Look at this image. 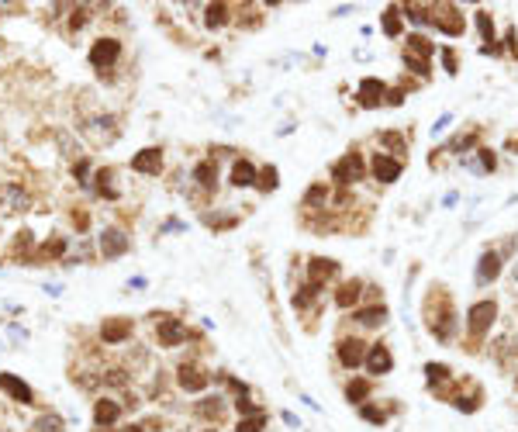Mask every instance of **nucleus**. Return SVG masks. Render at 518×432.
<instances>
[{
    "instance_id": "obj_28",
    "label": "nucleus",
    "mask_w": 518,
    "mask_h": 432,
    "mask_svg": "<svg viewBox=\"0 0 518 432\" xmlns=\"http://www.w3.org/2000/svg\"><path fill=\"white\" fill-rule=\"evenodd\" d=\"M380 25H384V35L397 39V35H401V14H397V8H387L384 18H380Z\"/></svg>"
},
{
    "instance_id": "obj_35",
    "label": "nucleus",
    "mask_w": 518,
    "mask_h": 432,
    "mask_svg": "<svg viewBox=\"0 0 518 432\" xmlns=\"http://www.w3.org/2000/svg\"><path fill=\"white\" fill-rule=\"evenodd\" d=\"M473 145H477V132H470V135H459V138H453L446 152H466V149H473Z\"/></svg>"
},
{
    "instance_id": "obj_3",
    "label": "nucleus",
    "mask_w": 518,
    "mask_h": 432,
    "mask_svg": "<svg viewBox=\"0 0 518 432\" xmlns=\"http://www.w3.org/2000/svg\"><path fill=\"white\" fill-rule=\"evenodd\" d=\"M97 249H101L104 260H118V256H125V253L132 249V239H128L121 229H104L101 239H97Z\"/></svg>"
},
{
    "instance_id": "obj_36",
    "label": "nucleus",
    "mask_w": 518,
    "mask_h": 432,
    "mask_svg": "<svg viewBox=\"0 0 518 432\" xmlns=\"http://www.w3.org/2000/svg\"><path fill=\"white\" fill-rule=\"evenodd\" d=\"M360 415H363L366 422H373V425H384V422H387L384 408H377V404H360Z\"/></svg>"
},
{
    "instance_id": "obj_27",
    "label": "nucleus",
    "mask_w": 518,
    "mask_h": 432,
    "mask_svg": "<svg viewBox=\"0 0 518 432\" xmlns=\"http://www.w3.org/2000/svg\"><path fill=\"white\" fill-rule=\"evenodd\" d=\"M225 21H228V4H211L207 14H204V25L207 28H221Z\"/></svg>"
},
{
    "instance_id": "obj_19",
    "label": "nucleus",
    "mask_w": 518,
    "mask_h": 432,
    "mask_svg": "<svg viewBox=\"0 0 518 432\" xmlns=\"http://www.w3.org/2000/svg\"><path fill=\"white\" fill-rule=\"evenodd\" d=\"M497 274H501V256H497V253H484L480 263H477V280L487 284V280H494Z\"/></svg>"
},
{
    "instance_id": "obj_38",
    "label": "nucleus",
    "mask_w": 518,
    "mask_h": 432,
    "mask_svg": "<svg viewBox=\"0 0 518 432\" xmlns=\"http://www.w3.org/2000/svg\"><path fill=\"white\" fill-rule=\"evenodd\" d=\"M87 11H90V8H76V11H73V18H70L73 32H80V28H83V25L90 21V14H87Z\"/></svg>"
},
{
    "instance_id": "obj_13",
    "label": "nucleus",
    "mask_w": 518,
    "mask_h": 432,
    "mask_svg": "<svg viewBox=\"0 0 518 432\" xmlns=\"http://www.w3.org/2000/svg\"><path fill=\"white\" fill-rule=\"evenodd\" d=\"M0 391L11 394V398H14V401H21V404H32V401H35L32 387H28L21 377H14V373H0Z\"/></svg>"
},
{
    "instance_id": "obj_14",
    "label": "nucleus",
    "mask_w": 518,
    "mask_h": 432,
    "mask_svg": "<svg viewBox=\"0 0 518 432\" xmlns=\"http://www.w3.org/2000/svg\"><path fill=\"white\" fill-rule=\"evenodd\" d=\"M384 97H387V87H384L377 76H366V80L360 83V104H363V107H380Z\"/></svg>"
},
{
    "instance_id": "obj_12",
    "label": "nucleus",
    "mask_w": 518,
    "mask_h": 432,
    "mask_svg": "<svg viewBox=\"0 0 518 432\" xmlns=\"http://www.w3.org/2000/svg\"><path fill=\"white\" fill-rule=\"evenodd\" d=\"M132 169L145 173V176H159V169H163V149H142L132 159Z\"/></svg>"
},
{
    "instance_id": "obj_30",
    "label": "nucleus",
    "mask_w": 518,
    "mask_h": 432,
    "mask_svg": "<svg viewBox=\"0 0 518 432\" xmlns=\"http://www.w3.org/2000/svg\"><path fill=\"white\" fill-rule=\"evenodd\" d=\"M256 183H259V190H277V166H263L259 169V176H256Z\"/></svg>"
},
{
    "instance_id": "obj_2",
    "label": "nucleus",
    "mask_w": 518,
    "mask_h": 432,
    "mask_svg": "<svg viewBox=\"0 0 518 432\" xmlns=\"http://www.w3.org/2000/svg\"><path fill=\"white\" fill-rule=\"evenodd\" d=\"M87 59H90L94 70L104 73V70H111V66L121 59V42H118V39H97V42L90 45V56H87Z\"/></svg>"
},
{
    "instance_id": "obj_11",
    "label": "nucleus",
    "mask_w": 518,
    "mask_h": 432,
    "mask_svg": "<svg viewBox=\"0 0 518 432\" xmlns=\"http://www.w3.org/2000/svg\"><path fill=\"white\" fill-rule=\"evenodd\" d=\"M0 204H4L8 211H28V207H32V197H28L25 187L4 183V187H0Z\"/></svg>"
},
{
    "instance_id": "obj_32",
    "label": "nucleus",
    "mask_w": 518,
    "mask_h": 432,
    "mask_svg": "<svg viewBox=\"0 0 518 432\" xmlns=\"http://www.w3.org/2000/svg\"><path fill=\"white\" fill-rule=\"evenodd\" d=\"M425 377H428V384H446L449 380V367L446 363H425Z\"/></svg>"
},
{
    "instance_id": "obj_41",
    "label": "nucleus",
    "mask_w": 518,
    "mask_h": 432,
    "mask_svg": "<svg viewBox=\"0 0 518 432\" xmlns=\"http://www.w3.org/2000/svg\"><path fill=\"white\" fill-rule=\"evenodd\" d=\"M104 380H107V384H125V370H118V367H111V370L104 373Z\"/></svg>"
},
{
    "instance_id": "obj_45",
    "label": "nucleus",
    "mask_w": 518,
    "mask_h": 432,
    "mask_svg": "<svg viewBox=\"0 0 518 432\" xmlns=\"http://www.w3.org/2000/svg\"><path fill=\"white\" fill-rule=\"evenodd\" d=\"M121 432H145L142 425H128V429H121Z\"/></svg>"
},
{
    "instance_id": "obj_6",
    "label": "nucleus",
    "mask_w": 518,
    "mask_h": 432,
    "mask_svg": "<svg viewBox=\"0 0 518 432\" xmlns=\"http://www.w3.org/2000/svg\"><path fill=\"white\" fill-rule=\"evenodd\" d=\"M156 336H159V346H180L183 339H187V325L180 322V318H169V315H163L159 318V325H156Z\"/></svg>"
},
{
    "instance_id": "obj_31",
    "label": "nucleus",
    "mask_w": 518,
    "mask_h": 432,
    "mask_svg": "<svg viewBox=\"0 0 518 432\" xmlns=\"http://www.w3.org/2000/svg\"><path fill=\"white\" fill-rule=\"evenodd\" d=\"M477 28H480V39H484L487 45H494V21H490L487 11H477Z\"/></svg>"
},
{
    "instance_id": "obj_18",
    "label": "nucleus",
    "mask_w": 518,
    "mask_h": 432,
    "mask_svg": "<svg viewBox=\"0 0 518 432\" xmlns=\"http://www.w3.org/2000/svg\"><path fill=\"white\" fill-rule=\"evenodd\" d=\"M391 367H394V356H391V349H387V346H380V342H377V346H370V349H366V370H370V373H387Z\"/></svg>"
},
{
    "instance_id": "obj_33",
    "label": "nucleus",
    "mask_w": 518,
    "mask_h": 432,
    "mask_svg": "<svg viewBox=\"0 0 518 432\" xmlns=\"http://www.w3.org/2000/svg\"><path fill=\"white\" fill-rule=\"evenodd\" d=\"M428 11H432V8H422V4H404V14H408L415 25H432Z\"/></svg>"
},
{
    "instance_id": "obj_24",
    "label": "nucleus",
    "mask_w": 518,
    "mask_h": 432,
    "mask_svg": "<svg viewBox=\"0 0 518 432\" xmlns=\"http://www.w3.org/2000/svg\"><path fill=\"white\" fill-rule=\"evenodd\" d=\"M32 432H66V422H63L56 411H45V415H39V418H35Z\"/></svg>"
},
{
    "instance_id": "obj_21",
    "label": "nucleus",
    "mask_w": 518,
    "mask_h": 432,
    "mask_svg": "<svg viewBox=\"0 0 518 432\" xmlns=\"http://www.w3.org/2000/svg\"><path fill=\"white\" fill-rule=\"evenodd\" d=\"M360 294H363V284H360V280H346V284L335 291V305H339V308H353V305L360 301Z\"/></svg>"
},
{
    "instance_id": "obj_25",
    "label": "nucleus",
    "mask_w": 518,
    "mask_h": 432,
    "mask_svg": "<svg viewBox=\"0 0 518 432\" xmlns=\"http://www.w3.org/2000/svg\"><path fill=\"white\" fill-rule=\"evenodd\" d=\"M267 429V411H256V415H242L235 432H263Z\"/></svg>"
},
{
    "instance_id": "obj_1",
    "label": "nucleus",
    "mask_w": 518,
    "mask_h": 432,
    "mask_svg": "<svg viewBox=\"0 0 518 432\" xmlns=\"http://www.w3.org/2000/svg\"><path fill=\"white\" fill-rule=\"evenodd\" d=\"M494 318H497V305H494V301H477V305H470V311H466V332H470L473 339H484V336L490 332Z\"/></svg>"
},
{
    "instance_id": "obj_46",
    "label": "nucleus",
    "mask_w": 518,
    "mask_h": 432,
    "mask_svg": "<svg viewBox=\"0 0 518 432\" xmlns=\"http://www.w3.org/2000/svg\"><path fill=\"white\" fill-rule=\"evenodd\" d=\"M204 432H214V429H204Z\"/></svg>"
},
{
    "instance_id": "obj_44",
    "label": "nucleus",
    "mask_w": 518,
    "mask_h": 432,
    "mask_svg": "<svg viewBox=\"0 0 518 432\" xmlns=\"http://www.w3.org/2000/svg\"><path fill=\"white\" fill-rule=\"evenodd\" d=\"M284 422H287V425H298V429H301V422H298V415H291V411H284Z\"/></svg>"
},
{
    "instance_id": "obj_29",
    "label": "nucleus",
    "mask_w": 518,
    "mask_h": 432,
    "mask_svg": "<svg viewBox=\"0 0 518 432\" xmlns=\"http://www.w3.org/2000/svg\"><path fill=\"white\" fill-rule=\"evenodd\" d=\"M197 411H200L204 418H214V422H218V418L225 415V401H221V398H204V401L197 404Z\"/></svg>"
},
{
    "instance_id": "obj_39",
    "label": "nucleus",
    "mask_w": 518,
    "mask_h": 432,
    "mask_svg": "<svg viewBox=\"0 0 518 432\" xmlns=\"http://www.w3.org/2000/svg\"><path fill=\"white\" fill-rule=\"evenodd\" d=\"M63 249H66V243H63V239H52V243L42 246V256H59Z\"/></svg>"
},
{
    "instance_id": "obj_43",
    "label": "nucleus",
    "mask_w": 518,
    "mask_h": 432,
    "mask_svg": "<svg viewBox=\"0 0 518 432\" xmlns=\"http://www.w3.org/2000/svg\"><path fill=\"white\" fill-rule=\"evenodd\" d=\"M401 101H404L401 90H387V104H401Z\"/></svg>"
},
{
    "instance_id": "obj_16",
    "label": "nucleus",
    "mask_w": 518,
    "mask_h": 432,
    "mask_svg": "<svg viewBox=\"0 0 518 432\" xmlns=\"http://www.w3.org/2000/svg\"><path fill=\"white\" fill-rule=\"evenodd\" d=\"M118 418H121V404H118L114 398H101V401L94 404V422H97L101 429H111Z\"/></svg>"
},
{
    "instance_id": "obj_42",
    "label": "nucleus",
    "mask_w": 518,
    "mask_h": 432,
    "mask_svg": "<svg viewBox=\"0 0 518 432\" xmlns=\"http://www.w3.org/2000/svg\"><path fill=\"white\" fill-rule=\"evenodd\" d=\"M449 121H453V118H449V114H442V118H439V121L432 125V135H442V132L449 128Z\"/></svg>"
},
{
    "instance_id": "obj_5",
    "label": "nucleus",
    "mask_w": 518,
    "mask_h": 432,
    "mask_svg": "<svg viewBox=\"0 0 518 432\" xmlns=\"http://www.w3.org/2000/svg\"><path fill=\"white\" fill-rule=\"evenodd\" d=\"M335 349H339V360H342V367H346V370H356L360 363H366V342H363V339H356V336L339 339V342H335Z\"/></svg>"
},
{
    "instance_id": "obj_4",
    "label": "nucleus",
    "mask_w": 518,
    "mask_h": 432,
    "mask_svg": "<svg viewBox=\"0 0 518 432\" xmlns=\"http://www.w3.org/2000/svg\"><path fill=\"white\" fill-rule=\"evenodd\" d=\"M363 159H360V152H346L335 166H332V180H339L342 187H349V183H356V180H363Z\"/></svg>"
},
{
    "instance_id": "obj_26",
    "label": "nucleus",
    "mask_w": 518,
    "mask_h": 432,
    "mask_svg": "<svg viewBox=\"0 0 518 432\" xmlns=\"http://www.w3.org/2000/svg\"><path fill=\"white\" fill-rule=\"evenodd\" d=\"M384 318H387V308H384V305H373V308L356 311V322H360V325H384Z\"/></svg>"
},
{
    "instance_id": "obj_37",
    "label": "nucleus",
    "mask_w": 518,
    "mask_h": 432,
    "mask_svg": "<svg viewBox=\"0 0 518 432\" xmlns=\"http://www.w3.org/2000/svg\"><path fill=\"white\" fill-rule=\"evenodd\" d=\"M477 156H480V173H490L497 166V156L490 149H477Z\"/></svg>"
},
{
    "instance_id": "obj_9",
    "label": "nucleus",
    "mask_w": 518,
    "mask_h": 432,
    "mask_svg": "<svg viewBox=\"0 0 518 432\" xmlns=\"http://www.w3.org/2000/svg\"><path fill=\"white\" fill-rule=\"evenodd\" d=\"M335 274H339V263H335V260H322V256H318V260L308 263V284H311L315 291H322V284L332 280Z\"/></svg>"
},
{
    "instance_id": "obj_10",
    "label": "nucleus",
    "mask_w": 518,
    "mask_h": 432,
    "mask_svg": "<svg viewBox=\"0 0 518 432\" xmlns=\"http://www.w3.org/2000/svg\"><path fill=\"white\" fill-rule=\"evenodd\" d=\"M128 336H132V318H104L101 339H104L107 346H118V342H125Z\"/></svg>"
},
{
    "instance_id": "obj_34",
    "label": "nucleus",
    "mask_w": 518,
    "mask_h": 432,
    "mask_svg": "<svg viewBox=\"0 0 518 432\" xmlns=\"http://www.w3.org/2000/svg\"><path fill=\"white\" fill-rule=\"evenodd\" d=\"M380 145H387L391 152H404L408 142H404V135H397V132H384V135H380Z\"/></svg>"
},
{
    "instance_id": "obj_7",
    "label": "nucleus",
    "mask_w": 518,
    "mask_h": 432,
    "mask_svg": "<svg viewBox=\"0 0 518 432\" xmlns=\"http://www.w3.org/2000/svg\"><path fill=\"white\" fill-rule=\"evenodd\" d=\"M176 380L183 391H204L211 384V373H204V367H197V363H180Z\"/></svg>"
},
{
    "instance_id": "obj_22",
    "label": "nucleus",
    "mask_w": 518,
    "mask_h": 432,
    "mask_svg": "<svg viewBox=\"0 0 518 432\" xmlns=\"http://www.w3.org/2000/svg\"><path fill=\"white\" fill-rule=\"evenodd\" d=\"M194 180H197L204 190H211V187L218 183V166H214V159H204V163H197V166H194Z\"/></svg>"
},
{
    "instance_id": "obj_23",
    "label": "nucleus",
    "mask_w": 518,
    "mask_h": 432,
    "mask_svg": "<svg viewBox=\"0 0 518 432\" xmlns=\"http://www.w3.org/2000/svg\"><path fill=\"white\" fill-rule=\"evenodd\" d=\"M346 398H349V404H366V398H370V380H363V377L349 380V384H346Z\"/></svg>"
},
{
    "instance_id": "obj_40",
    "label": "nucleus",
    "mask_w": 518,
    "mask_h": 432,
    "mask_svg": "<svg viewBox=\"0 0 518 432\" xmlns=\"http://www.w3.org/2000/svg\"><path fill=\"white\" fill-rule=\"evenodd\" d=\"M442 66H446V73H456V52L453 49H442Z\"/></svg>"
},
{
    "instance_id": "obj_20",
    "label": "nucleus",
    "mask_w": 518,
    "mask_h": 432,
    "mask_svg": "<svg viewBox=\"0 0 518 432\" xmlns=\"http://www.w3.org/2000/svg\"><path fill=\"white\" fill-rule=\"evenodd\" d=\"M256 176H259V173H256V166H252L249 159H238V163L231 166V183H235V187H252Z\"/></svg>"
},
{
    "instance_id": "obj_8",
    "label": "nucleus",
    "mask_w": 518,
    "mask_h": 432,
    "mask_svg": "<svg viewBox=\"0 0 518 432\" xmlns=\"http://www.w3.org/2000/svg\"><path fill=\"white\" fill-rule=\"evenodd\" d=\"M401 159H394V156H387V152H377L373 156V176L380 180V183H394L397 176H401Z\"/></svg>"
},
{
    "instance_id": "obj_17",
    "label": "nucleus",
    "mask_w": 518,
    "mask_h": 432,
    "mask_svg": "<svg viewBox=\"0 0 518 432\" xmlns=\"http://www.w3.org/2000/svg\"><path fill=\"white\" fill-rule=\"evenodd\" d=\"M432 52H435V45H432L425 35H408V42H404V59L428 63V59H432Z\"/></svg>"
},
{
    "instance_id": "obj_15",
    "label": "nucleus",
    "mask_w": 518,
    "mask_h": 432,
    "mask_svg": "<svg viewBox=\"0 0 518 432\" xmlns=\"http://www.w3.org/2000/svg\"><path fill=\"white\" fill-rule=\"evenodd\" d=\"M439 11H442V14H435V18H432V25H435L439 32L453 35V39H456V35H463V14H459L456 8H439Z\"/></svg>"
}]
</instances>
